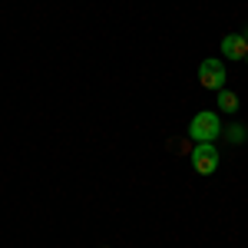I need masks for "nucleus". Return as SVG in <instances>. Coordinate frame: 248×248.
<instances>
[{
  "label": "nucleus",
  "mask_w": 248,
  "mask_h": 248,
  "mask_svg": "<svg viewBox=\"0 0 248 248\" xmlns=\"http://www.w3.org/2000/svg\"><path fill=\"white\" fill-rule=\"evenodd\" d=\"M189 136L195 142H212L215 136H222V123H218V116L212 113V109H202V113L192 116L189 123Z\"/></svg>",
  "instance_id": "1"
},
{
  "label": "nucleus",
  "mask_w": 248,
  "mask_h": 248,
  "mask_svg": "<svg viewBox=\"0 0 248 248\" xmlns=\"http://www.w3.org/2000/svg\"><path fill=\"white\" fill-rule=\"evenodd\" d=\"M225 79H229V73H225V66H222V60H202V66H199V83L205 86V90H225Z\"/></svg>",
  "instance_id": "2"
},
{
  "label": "nucleus",
  "mask_w": 248,
  "mask_h": 248,
  "mask_svg": "<svg viewBox=\"0 0 248 248\" xmlns=\"http://www.w3.org/2000/svg\"><path fill=\"white\" fill-rule=\"evenodd\" d=\"M189 155H192V166H195L199 175H212V172L218 169V153H215L212 142H199Z\"/></svg>",
  "instance_id": "3"
},
{
  "label": "nucleus",
  "mask_w": 248,
  "mask_h": 248,
  "mask_svg": "<svg viewBox=\"0 0 248 248\" xmlns=\"http://www.w3.org/2000/svg\"><path fill=\"white\" fill-rule=\"evenodd\" d=\"M222 53L229 60H245L248 57V40L242 33H229V37L222 40Z\"/></svg>",
  "instance_id": "4"
},
{
  "label": "nucleus",
  "mask_w": 248,
  "mask_h": 248,
  "mask_svg": "<svg viewBox=\"0 0 248 248\" xmlns=\"http://www.w3.org/2000/svg\"><path fill=\"white\" fill-rule=\"evenodd\" d=\"M218 109L222 113H238V96L229 90H218Z\"/></svg>",
  "instance_id": "5"
},
{
  "label": "nucleus",
  "mask_w": 248,
  "mask_h": 248,
  "mask_svg": "<svg viewBox=\"0 0 248 248\" xmlns=\"http://www.w3.org/2000/svg\"><path fill=\"white\" fill-rule=\"evenodd\" d=\"M229 139H232V142H238V139H245V129H229Z\"/></svg>",
  "instance_id": "6"
},
{
  "label": "nucleus",
  "mask_w": 248,
  "mask_h": 248,
  "mask_svg": "<svg viewBox=\"0 0 248 248\" xmlns=\"http://www.w3.org/2000/svg\"><path fill=\"white\" fill-rule=\"evenodd\" d=\"M245 60H248V57H245Z\"/></svg>",
  "instance_id": "7"
}]
</instances>
